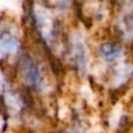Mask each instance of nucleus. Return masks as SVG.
I'll use <instances>...</instances> for the list:
<instances>
[{
	"instance_id": "obj_2",
	"label": "nucleus",
	"mask_w": 133,
	"mask_h": 133,
	"mask_svg": "<svg viewBox=\"0 0 133 133\" xmlns=\"http://www.w3.org/2000/svg\"><path fill=\"white\" fill-rule=\"evenodd\" d=\"M98 54L100 58L107 63L117 62L124 56V48L118 42L106 41L98 47Z\"/></svg>"
},
{
	"instance_id": "obj_4",
	"label": "nucleus",
	"mask_w": 133,
	"mask_h": 133,
	"mask_svg": "<svg viewBox=\"0 0 133 133\" xmlns=\"http://www.w3.org/2000/svg\"><path fill=\"white\" fill-rule=\"evenodd\" d=\"M70 53H72V60L76 64L77 69L85 71L86 69V51L81 39H76L75 43H72L68 48Z\"/></svg>"
},
{
	"instance_id": "obj_3",
	"label": "nucleus",
	"mask_w": 133,
	"mask_h": 133,
	"mask_svg": "<svg viewBox=\"0 0 133 133\" xmlns=\"http://www.w3.org/2000/svg\"><path fill=\"white\" fill-rule=\"evenodd\" d=\"M20 50V41L18 36L10 30L0 28V59L5 56L16 54Z\"/></svg>"
},
{
	"instance_id": "obj_1",
	"label": "nucleus",
	"mask_w": 133,
	"mask_h": 133,
	"mask_svg": "<svg viewBox=\"0 0 133 133\" xmlns=\"http://www.w3.org/2000/svg\"><path fill=\"white\" fill-rule=\"evenodd\" d=\"M19 62L26 83L34 90H43L46 86V83L38 62L28 52H24L20 56Z\"/></svg>"
}]
</instances>
